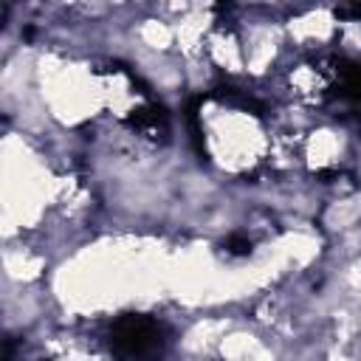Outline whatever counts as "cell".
I'll return each instance as SVG.
<instances>
[{
    "label": "cell",
    "mask_w": 361,
    "mask_h": 361,
    "mask_svg": "<svg viewBox=\"0 0 361 361\" xmlns=\"http://www.w3.org/2000/svg\"><path fill=\"white\" fill-rule=\"evenodd\" d=\"M161 347V330L152 319L124 316L113 324L110 350L116 361H149Z\"/></svg>",
    "instance_id": "6da1fadb"
}]
</instances>
